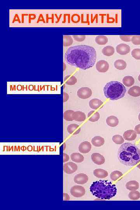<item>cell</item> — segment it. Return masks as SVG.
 <instances>
[{
	"instance_id": "cell-9",
	"label": "cell",
	"mask_w": 140,
	"mask_h": 210,
	"mask_svg": "<svg viewBox=\"0 0 140 210\" xmlns=\"http://www.w3.org/2000/svg\"><path fill=\"white\" fill-rule=\"evenodd\" d=\"M116 49L117 53L120 55H124L129 53L131 48L129 45L126 44L122 43L116 46Z\"/></svg>"
},
{
	"instance_id": "cell-2",
	"label": "cell",
	"mask_w": 140,
	"mask_h": 210,
	"mask_svg": "<svg viewBox=\"0 0 140 210\" xmlns=\"http://www.w3.org/2000/svg\"><path fill=\"white\" fill-rule=\"evenodd\" d=\"M118 158L123 165L134 166L140 162V150L132 144H122L118 152Z\"/></svg>"
},
{
	"instance_id": "cell-46",
	"label": "cell",
	"mask_w": 140,
	"mask_h": 210,
	"mask_svg": "<svg viewBox=\"0 0 140 210\" xmlns=\"http://www.w3.org/2000/svg\"></svg>"
},
{
	"instance_id": "cell-40",
	"label": "cell",
	"mask_w": 140,
	"mask_h": 210,
	"mask_svg": "<svg viewBox=\"0 0 140 210\" xmlns=\"http://www.w3.org/2000/svg\"><path fill=\"white\" fill-rule=\"evenodd\" d=\"M70 197L67 193H63V200L64 201H68L70 200Z\"/></svg>"
},
{
	"instance_id": "cell-3",
	"label": "cell",
	"mask_w": 140,
	"mask_h": 210,
	"mask_svg": "<svg viewBox=\"0 0 140 210\" xmlns=\"http://www.w3.org/2000/svg\"><path fill=\"white\" fill-rule=\"evenodd\" d=\"M93 195L102 200H110L117 194L115 185L107 180H100L93 182L90 188Z\"/></svg>"
},
{
	"instance_id": "cell-7",
	"label": "cell",
	"mask_w": 140,
	"mask_h": 210,
	"mask_svg": "<svg viewBox=\"0 0 140 210\" xmlns=\"http://www.w3.org/2000/svg\"><path fill=\"white\" fill-rule=\"evenodd\" d=\"M78 165L72 162H69L64 164L63 169L66 174H71L76 172L78 170Z\"/></svg>"
},
{
	"instance_id": "cell-18",
	"label": "cell",
	"mask_w": 140,
	"mask_h": 210,
	"mask_svg": "<svg viewBox=\"0 0 140 210\" xmlns=\"http://www.w3.org/2000/svg\"><path fill=\"white\" fill-rule=\"evenodd\" d=\"M91 142L94 146L99 147L104 145L105 139L101 136H96L93 138Z\"/></svg>"
},
{
	"instance_id": "cell-24",
	"label": "cell",
	"mask_w": 140,
	"mask_h": 210,
	"mask_svg": "<svg viewBox=\"0 0 140 210\" xmlns=\"http://www.w3.org/2000/svg\"><path fill=\"white\" fill-rule=\"evenodd\" d=\"M115 68L119 70H123L126 69L127 64L123 60H117L114 62Z\"/></svg>"
},
{
	"instance_id": "cell-45",
	"label": "cell",
	"mask_w": 140,
	"mask_h": 210,
	"mask_svg": "<svg viewBox=\"0 0 140 210\" xmlns=\"http://www.w3.org/2000/svg\"><path fill=\"white\" fill-rule=\"evenodd\" d=\"M138 119L139 121H140V113L138 116Z\"/></svg>"
},
{
	"instance_id": "cell-20",
	"label": "cell",
	"mask_w": 140,
	"mask_h": 210,
	"mask_svg": "<svg viewBox=\"0 0 140 210\" xmlns=\"http://www.w3.org/2000/svg\"><path fill=\"white\" fill-rule=\"evenodd\" d=\"M88 117L89 121L95 122L98 121L100 118L99 113L95 111H91L88 113Z\"/></svg>"
},
{
	"instance_id": "cell-36",
	"label": "cell",
	"mask_w": 140,
	"mask_h": 210,
	"mask_svg": "<svg viewBox=\"0 0 140 210\" xmlns=\"http://www.w3.org/2000/svg\"><path fill=\"white\" fill-rule=\"evenodd\" d=\"M132 36H130V35H121L120 36V39L122 41L124 42H131V38H132Z\"/></svg>"
},
{
	"instance_id": "cell-17",
	"label": "cell",
	"mask_w": 140,
	"mask_h": 210,
	"mask_svg": "<svg viewBox=\"0 0 140 210\" xmlns=\"http://www.w3.org/2000/svg\"><path fill=\"white\" fill-rule=\"evenodd\" d=\"M103 102L98 98H94L91 100L89 102L90 108L93 109L97 110L103 105Z\"/></svg>"
},
{
	"instance_id": "cell-33",
	"label": "cell",
	"mask_w": 140,
	"mask_h": 210,
	"mask_svg": "<svg viewBox=\"0 0 140 210\" xmlns=\"http://www.w3.org/2000/svg\"><path fill=\"white\" fill-rule=\"evenodd\" d=\"M73 38L70 36H64V46H70L73 44Z\"/></svg>"
},
{
	"instance_id": "cell-10",
	"label": "cell",
	"mask_w": 140,
	"mask_h": 210,
	"mask_svg": "<svg viewBox=\"0 0 140 210\" xmlns=\"http://www.w3.org/2000/svg\"><path fill=\"white\" fill-rule=\"evenodd\" d=\"M89 178L87 175L84 173L76 175L74 178V180L75 183L79 184H84L87 183Z\"/></svg>"
},
{
	"instance_id": "cell-14",
	"label": "cell",
	"mask_w": 140,
	"mask_h": 210,
	"mask_svg": "<svg viewBox=\"0 0 140 210\" xmlns=\"http://www.w3.org/2000/svg\"><path fill=\"white\" fill-rule=\"evenodd\" d=\"M137 134L135 130H129L125 132L123 134V137L125 140L127 141H133L136 139Z\"/></svg>"
},
{
	"instance_id": "cell-32",
	"label": "cell",
	"mask_w": 140,
	"mask_h": 210,
	"mask_svg": "<svg viewBox=\"0 0 140 210\" xmlns=\"http://www.w3.org/2000/svg\"><path fill=\"white\" fill-rule=\"evenodd\" d=\"M112 140L117 145H122L124 142V139L120 135H115L112 137Z\"/></svg>"
},
{
	"instance_id": "cell-42",
	"label": "cell",
	"mask_w": 140,
	"mask_h": 210,
	"mask_svg": "<svg viewBox=\"0 0 140 210\" xmlns=\"http://www.w3.org/2000/svg\"><path fill=\"white\" fill-rule=\"evenodd\" d=\"M63 146H64V150L66 148V145L65 143H64V144H63Z\"/></svg>"
},
{
	"instance_id": "cell-6",
	"label": "cell",
	"mask_w": 140,
	"mask_h": 210,
	"mask_svg": "<svg viewBox=\"0 0 140 210\" xmlns=\"http://www.w3.org/2000/svg\"><path fill=\"white\" fill-rule=\"evenodd\" d=\"M77 95L79 98L82 99H86L90 97L92 94V89L87 87H82L77 91Z\"/></svg>"
},
{
	"instance_id": "cell-1",
	"label": "cell",
	"mask_w": 140,
	"mask_h": 210,
	"mask_svg": "<svg viewBox=\"0 0 140 210\" xmlns=\"http://www.w3.org/2000/svg\"><path fill=\"white\" fill-rule=\"evenodd\" d=\"M96 58L95 48L85 45L70 47L65 54V59L68 64L82 70L94 66Z\"/></svg>"
},
{
	"instance_id": "cell-28",
	"label": "cell",
	"mask_w": 140,
	"mask_h": 210,
	"mask_svg": "<svg viewBox=\"0 0 140 210\" xmlns=\"http://www.w3.org/2000/svg\"><path fill=\"white\" fill-rule=\"evenodd\" d=\"M108 38L104 36H98L96 37L95 42L96 43L100 45H106L108 42Z\"/></svg>"
},
{
	"instance_id": "cell-41",
	"label": "cell",
	"mask_w": 140,
	"mask_h": 210,
	"mask_svg": "<svg viewBox=\"0 0 140 210\" xmlns=\"http://www.w3.org/2000/svg\"><path fill=\"white\" fill-rule=\"evenodd\" d=\"M134 130L136 132L137 134L140 135V124L135 126Z\"/></svg>"
},
{
	"instance_id": "cell-12",
	"label": "cell",
	"mask_w": 140,
	"mask_h": 210,
	"mask_svg": "<svg viewBox=\"0 0 140 210\" xmlns=\"http://www.w3.org/2000/svg\"><path fill=\"white\" fill-rule=\"evenodd\" d=\"M92 146L91 143L87 141L82 142L79 146V151L81 153H88L92 149Z\"/></svg>"
},
{
	"instance_id": "cell-34",
	"label": "cell",
	"mask_w": 140,
	"mask_h": 210,
	"mask_svg": "<svg viewBox=\"0 0 140 210\" xmlns=\"http://www.w3.org/2000/svg\"><path fill=\"white\" fill-rule=\"evenodd\" d=\"M131 55L135 59L140 60V49L135 48L134 49L131 53Z\"/></svg>"
},
{
	"instance_id": "cell-19",
	"label": "cell",
	"mask_w": 140,
	"mask_h": 210,
	"mask_svg": "<svg viewBox=\"0 0 140 210\" xmlns=\"http://www.w3.org/2000/svg\"><path fill=\"white\" fill-rule=\"evenodd\" d=\"M74 119L78 122H83L86 119V115L85 113L81 111H75L74 114Z\"/></svg>"
},
{
	"instance_id": "cell-39",
	"label": "cell",
	"mask_w": 140,
	"mask_h": 210,
	"mask_svg": "<svg viewBox=\"0 0 140 210\" xmlns=\"http://www.w3.org/2000/svg\"><path fill=\"white\" fill-rule=\"evenodd\" d=\"M63 162L66 163L70 159V157L66 153H63Z\"/></svg>"
},
{
	"instance_id": "cell-44",
	"label": "cell",
	"mask_w": 140,
	"mask_h": 210,
	"mask_svg": "<svg viewBox=\"0 0 140 210\" xmlns=\"http://www.w3.org/2000/svg\"><path fill=\"white\" fill-rule=\"evenodd\" d=\"M137 167L140 169V164L137 166Z\"/></svg>"
},
{
	"instance_id": "cell-4",
	"label": "cell",
	"mask_w": 140,
	"mask_h": 210,
	"mask_svg": "<svg viewBox=\"0 0 140 210\" xmlns=\"http://www.w3.org/2000/svg\"><path fill=\"white\" fill-rule=\"evenodd\" d=\"M103 91L105 96L107 98L116 101L125 96L126 89L124 85L120 82L111 81L105 85Z\"/></svg>"
},
{
	"instance_id": "cell-5",
	"label": "cell",
	"mask_w": 140,
	"mask_h": 210,
	"mask_svg": "<svg viewBox=\"0 0 140 210\" xmlns=\"http://www.w3.org/2000/svg\"><path fill=\"white\" fill-rule=\"evenodd\" d=\"M70 193L72 196L75 197L80 198L85 195L86 190L82 186H74L71 188Z\"/></svg>"
},
{
	"instance_id": "cell-23",
	"label": "cell",
	"mask_w": 140,
	"mask_h": 210,
	"mask_svg": "<svg viewBox=\"0 0 140 210\" xmlns=\"http://www.w3.org/2000/svg\"><path fill=\"white\" fill-rule=\"evenodd\" d=\"M102 52L106 56H111L114 53V48L111 46H107L103 48Z\"/></svg>"
},
{
	"instance_id": "cell-38",
	"label": "cell",
	"mask_w": 140,
	"mask_h": 210,
	"mask_svg": "<svg viewBox=\"0 0 140 210\" xmlns=\"http://www.w3.org/2000/svg\"><path fill=\"white\" fill-rule=\"evenodd\" d=\"M69 96L67 93L64 92L63 93V102L64 103L67 102L69 100Z\"/></svg>"
},
{
	"instance_id": "cell-13",
	"label": "cell",
	"mask_w": 140,
	"mask_h": 210,
	"mask_svg": "<svg viewBox=\"0 0 140 210\" xmlns=\"http://www.w3.org/2000/svg\"><path fill=\"white\" fill-rule=\"evenodd\" d=\"M81 128L78 125L73 123L68 126L67 131L69 134L76 135L80 133Z\"/></svg>"
},
{
	"instance_id": "cell-25",
	"label": "cell",
	"mask_w": 140,
	"mask_h": 210,
	"mask_svg": "<svg viewBox=\"0 0 140 210\" xmlns=\"http://www.w3.org/2000/svg\"><path fill=\"white\" fill-rule=\"evenodd\" d=\"M70 158L72 161L76 163H82L84 160V157L82 154L74 153L70 156Z\"/></svg>"
},
{
	"instance_id": "cell-22",
	"label": "cell",
	"mask_w": 140,
	"mask_h": 210,
	"mask_svg": "<svg viewBox=\"0 0 140 210\" xmlns=\"http://www.w3.org/2000/svg\"><path fill=\"white\" fill-rule=\"evenodd\" d=\"M128 94L131 96L137 97L140 96V87L135 86L131 87L128 90Z\"/></svg>"
},
{
	"instance_id": "cell-27",
	"label": "cell",
	"mask_w": 140,
	"mask_h": 210,
	"mask_svg": "<svg viewBox=\"0 0 140 210\" xmlns=\"http://www.w3.org/2000/svg\"><path fill=\"white\" fill-rule=\"evenodd\" d=\"M75 111L72 110H68L64 113V118L66 121H72L74 120V114Z\"/></svg>"
},
{
	"instance_id": "cell-8",
	"label": "cell",
	"mask_w": 140,
	"mask_h": 210,
	"mask_svg": "<svg viewBox=\"0 0 140 210\" xmlns=\"http://www.w3.org/2000/svg\"><path fill=\"white\" fill-rule=\"evenodd\" d=\"M110 65L107 61L105 60H101L98 61L96 65V68L98 72L105 73L108 71Z\"/></svg>"
},
{
	"instance_id": "cell-29",
	"label": "cell",
	"mask_w": 140,
	"mask_h": 210,
	"mask_svg": "<svg viewBox=\"0 0 140 210\" xmlns=\"http://www.w3.org/2000/svg\"><path fill=\"white\" fill-rule=\"evenodd\" d=\"M66 84L68 85H74L77 82V79L74 76H66L64 80Z\"/></svg>"
},
{
	"instance_id": "cell-15",
	"label": "cell",
	"mask_w": 140,
	"mask_h": 210,
	"mask_svg": "<svg viewBox=\"0 0 140 210\" xmlns=\"http://www.w3.org/2000/svg\"><path fill=\"white\" fill-rule=\"evenodd\" d=\"M94 175L99 179L105 178L108 176V173L106 170L102 168L95 169L94 170Z\"/></svg>"
},
{
	"instance_id": "cell-16",
	"label": "cell",
	"mask_w": 140,
	"mask_h": 210,
	"mask_svg": "<svg viewBox=\"0 0 140 210\" xmlns=\"http://www.w3.org/2000/svg\"><path fill=\"white\" fill-rule=\"evenodd\" d=\"M106 122L107 125L112 127H116L119 123L118 119L114 116H110L107 117Z\"/></svg>"
},
{
	"instance_id": "cell-26",
	"label": "cell",
	"mask_w": 140,
	"mask_h": 210,
	"mask_svg": "<svg viewBox=\"0 0 140 210\" xmlns=\"http://www.w3.org/2000/svg\"><path fill=\"white\" fill-rule=\"evenodd\" d=\"M123 83L126 87H131L135 83V80L132 76H125L123 79Z\"/></svg>"
},
{
	"instance_id": "cell-11",
	"label": "cell",
	"mask_w": 140,
	"mask_h": 210,
	"mask_svg": "<svg viewBox=\"0 0 140 210\" xmlns=\"http://www.w3.org/2000/svg\"><path fill=\"white\" fill-rule=\"evenodd\" d=\"M93 162L97 165H102L105 162V158L103 155L98 153H94L91 155Z\"/></svg>"
},
{
	"instance_id": "cell-43",
	"label": "cell",
	"mask_w": 140,
	"mask_h": 210,
	"mask_svg": "<svg viewBox=\"0 0 140 210\" xmlns=\"http://www.w3.org/2000/svg\"><path fill=\"white\" fill-rule=\"evenodd\" d=\"M138 81H139L140 82V74L138 76Z\"/></svg>"
},
{
	"instance_id": "cell-21",
	"label": "cell",
	"mask_w": 140,
	"mask_h": 210,
	"mask_svg": "<svg viewBox=\"0 0 140 210\" xmlns=\"http://www.w3.org/2000/svg\"><path fill=\"white\" fill-rule=\"evenodd\" d=\"M139 183L136 180H130L126 184V189L130 191L137 190L139 188Z\"/></svg>"
},
{
	"instance_id": "cell-31",
	"label": "cell",
	"mask_w": 140,
	"mask_h": 210,
	"mask_svg": "<svg viewBox=\"0 0 140 210\" xmlns=\"http://www.w3.org/2000/svg\"><path fill=\"white\" fill-rule=\"evenodd\" d=\"M128 196L131 200H138L140 198V193L137 190L131 191L129 192Z\"/></svg>"
},
{
	"instance_id": "cell-35",
	"label": "cell",
	"mask_w": 140,
	"mask_h": 210,
	"mask_svg": "<svg viewBox=\"0 0 140 210\" xmlns=\"http://www.w3.org/2000/svg\"><path fill=\"white\" fill-rule=\"evenodd\" d=\"M131 42L134 45H140V36L135 35V36H132L131 38Z\"/></svg>"
},
{
	"instance_id": "cell-30",
	"label": "cell",
	"mask_w": 140,
	"mask_h": 210,
	"mask_svg": "<svg viewBox=\"0 0 140 210\" xmlns=\"http://www.w3.org/2000/svg\"><path fill=\"white\" fill-rule=\"evenodd\" d=\"M123 175V173L121 172L118 170H115L112 172L110 174V178L113 181H116L120 179Z\"/></svg>"
},
{
	"instance_id": "cell-37",
	"label": "cell",
	"mask_w": 140,
	"mask_h": 210,
	"mask_svg": "<svg viewBox=\"0 0 140 210\" xmlns=\"http://www.w3.org/2000/svg\"><path fill=\"white\" fill-rule=\"evenodd\" d=\"M74 40L77 42H82L85 40L86 36H73Z\"/></svg>"
}]
</instances>
